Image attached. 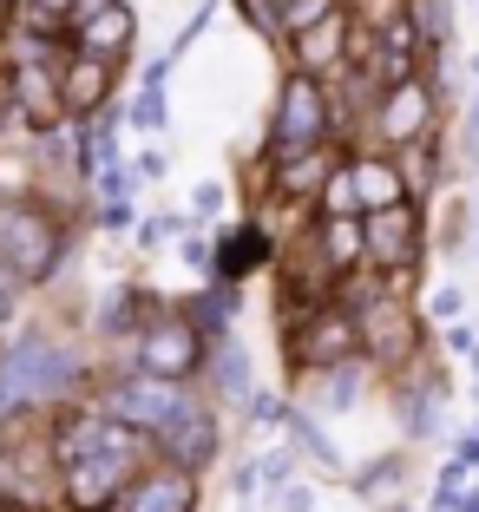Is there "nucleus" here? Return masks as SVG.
<instances>
[{"instance_id": "f257e3e1", "label": "nucleus", "mask_w": 479, "mask_h": 512, "mask_svg": "<svg viewBox=\"0 0 479 512\" xmlns=\"http://www.w3.org/2000/svg\"><path fill=\"white\" fill-rule=\"evenodd\" d=\"M60 263V224L40 211H7L0 217V270L20 283H46Z\"/></svg>"}, {"instance_id": "f03ea898", "label": "nucleus", "mask_w": 479, "mask_h": 512, "mask_svg": "<svg viewBox=\"0 0 479 512\" xmlns=\"http://www.w3.org/2000/svg\"><path fill=\"white\" fill-rule=\"evenodd\" d=\"M329 132V99H322V86H315L309 73H296L283 86V106H276V151H315V138Z\"/></svg>"}, {"instance_id": "7ed1b4c3", "label": "nucleus", "mask_w": 479, "mask_h": 512, "mask_svg": "<svg viewBox=\"0 0 479 512\" xmlns=\"http://www.w3.org/2000/svg\"><path fill=\"white\" fill-rule=\"evenodd\" d=\"M73 381V362H66V348H53L46 335H20L14 355H7V388L14 394H53Z\"/></svg>"}, {"instance_id": "20e7f679", "label": "nucleus", "mask_w": 479, "mask_h": 512, "mask_svg": "<svg viewBox=\"0 0 479 512\" xmlns=\"http://www.w3.org/2000/svg\"><path fill=\"white\" fill-rule=\"evenodd\" d=\"M138 362H145L151 381H184L197 368V335L184 322H151L145 342H138Z\"/></svg>"}, {"instance_id": "39448f33", "label": "nucleus", "mask_w": 479, "mask_h": 512, "mask_svg": "<svg viewBox=\"0 0 479 512\" xmlns=\"http://www.w3.org/2000/svg\"><path fill=\"white\" fill-rule=\"evenodd\" d=\"M112 407H119V421H132V427H158V434H165V427L178 421L191 401L178 394V381H125V388L112 394Z\"/></svg>"}, {"instance_id": "423d86ee", "label": "nucleus", "mask_w": 479, "mask_h": 512, "mask_svg": "<svg viewBox=\"0 0 479 512\" xmlns=\"http://www.w3.org/2000/svg\"><path fill=\"white\" fill-rule=\"evenodd\" d=\"M434 119V92L420 86V79H394V92L381 99V138H394V145H414L420 125Z\"/></svg>"}, {"instance_id": "0eeeda50", "label": "nucleus", "mask_w": 479, "mask_h": 512, "mask_svg": "<svg viewBox=\"0 0 479 512\" xmlns=\"http://www.w3.org/2000/svg\"><path fill=\"white\" fill-rule=\"evenodd\" d=\"M368 250L388 263V270H407L420 250V217L407 211V204H394V211H375L368 217Z\"/></svg>"}, {"instance_id": "6e6552de", "label": "nucleus", "mask_w": 479, "mask_h": 512, "mask_svg": "<svg viewBox=\"0 0 479 512\" xmlns=\"http://www.w3.org/2000/svg\"><path fill=\"white\" fill-rule=\"evenodd\" d=\"M112 493H119V453H86V460L66 467V499L79 512H99Z\"/></svg>"}, {"instance_id": "1a4fd4ad", "label": "nucleus", "mask_w": 479, "mask_h": 512, "mask_svg": "<svg viewBox=\"0 0 479 512\" xmlns=\"http://www.w3.org/2000/svg\"><path fill=\"white\" fill-rule=\"evenodd\" d=\"M7 92H14V106H20V119H33V125H53L60 119V79L46 73V66H14V79H7Z\"/></svg>"}, {"instance_id": "9d476101", "label": "nucleus", "mask_w": 479, "mask_h": 512, "mask_svg": "<svg viewBox=\"0 0 479 512\" xmlns=\"http://www.w3.org/2000/svg\"><path fill=\"white\" fill-rule=\"evenodd\" d=\"M105 92H112V66L92 60V53H79V60L66 66V79H60V112H99Z\"/></svg>"}, {"instance_id": "9b49d317", "label": "nucleus", "mask_w": 479, "mask_h": 512, "mask_svg": "<svg viewBox=\"0 0 479 512\" xmlns=\"http://www.w3.org/2000/svg\"><path fill=\"white\" fill-rule=\"evenodd\" d=\"M125 512H191V480L184 473H145L125 493Z\"/></svg>"}, {"instance_id": "f8f14e48", "label": "nucleus", "mask_w": 479, "mask_h": 512, "mask_svg": "<svg viewBox=\"0 0 479 512\" xmlns=\"http://www.w3.org/2000/svg\"><path fill=\"white\" fill-rule=\"evenodd\" d=\"M348 348H355V322H348V316H315L309 335H296V355H302V362H315V368L342 362Z\"/></svg>"}, {"instance_id": "ddd939ff", "label": "nucleus", "mask_w": 479, "mask_h": 512, "mask_svg": "<svg viewBox=\"0 0 479 512\" xmlns=\"http://www.w3.org/2000/svg\"><path fill=\"white\" fill-rule=\"evenodd\" d=\"M348 197H361V204H368V217H375V211H394V204H401V171L368 158V165L348 171Z\"/></svg>"}, {"instance_id": "4468645a", "label": "nucleus", "mask_w": 479, "mask_h": 512, "mask_svg": "<svg viewBox=\"0 0 479 512\" xmlns=\"http://www.w3.org/2000/svg\"><path fill=\"white\" fill-rule=\"evenodd\" d=\"M79 27H86V53H92V60H105L112 46H125V40H132V7H125V0H112V7L86 14Z\"/></svg>"}, {"instance_id": "2eb2a0df", "label": "nucleus", "mask_w": 479, "mask_h": 512, "mask_svg": "<svg viewBox=\"0 0 479 512\" xmlns=\"http://www.w3.org/2000/svg\"><path fill=\"white\" fill-rule=\"evenodd\" d=\"M361 329H368V348H375L381 362H394V355H407V316L394 309V302H375V309L361 316Z\"/></svg>"}, {"instance_id": "dca6fc26", "label": "nucleus", "mask_w": 479, "mask_h": 512, "mask_svg": "<svg viewBox=\"0 0 479 512\" xmlns=\"http://www.w3.org/2000/svg\"><path fill=\"white\" fill-rule=\"evenodd\" d=\"M165 440H171V453H178L184 467H197V460H210V421L197 414V407H184L178 421L165 427Z\"/></svg>"}, {"instance_id": "f3484780", "label": "nucleus", "mask_w": 479, "mask_h": 512, "mask_svg": "<svg viewBox=\"0 0 479 512\" xmlns=\"http://www.w3.org/2000/svg\"><path fill=\"white\" fill-rule=\"evenodd\" d=\"M296 53H302V66H329L335 53H342V20H335V14H329V20H315V27L296 40Z\"/></svg>"}, {"instance_id": "a211bd4d", "label": "nucleus", "mask_w": 479, "mask_h": 512, "mask_svg": "<svg viewBox=\"0 0 479 512\" xmlns=\"http://www.w3.org/2000/svg\"><path fill=\"white\" fill-rule=\"evenodd\" d=\"M217 388H224L230 401H243V394H250V362H243V348H237V342L217 348Z\"/></svg>"}, {"instance_id": "6ab92c4d", "label": "nucleus", "mask_w": 479, "mask_h": 512, "mask_svg": "<svg viewBox=\"0 0 479 512\" xmlns=\"http://www.w3.org/2000/svg\"><path fill=\"white\" fill-rule=\"evenodd\" d=\"M322 171H329V158H322V151H296V158H289V171H283V191H315V184H322Z\"/></svg>"}, {"instance_id": "aec40b11", "label": "nucleus", "mask_w": 479, "mask_h": 512, "mask_svg": "<svg viewBox=\"0 0 479 512\" xmlns=\"http://www.w3.org/2000/svg\"><path fill=\"white\" fill-rule=\"evenodd\" d=\"M329 14H335L329 0H296V7H289V14H283V27H289V33H309L315 20H329Z\"/></svg>"}, {"instance_id": "412c9836", "label": "nucleus", "mask_w": 479, "mask_h": 512, "mask_svg": "<svg viewBox=\"0 0 479 512\" xmlns=\"http://www.w3.org/2000/svg\"><path fill=\"white\" fill-rule=\"evenodd\" d=\"M138 125H145V132L165 125V92H158V86H145V99H138Z\"/></svg>"}, {"instance_id": "4be33fe9", "label": "nucleus", "mask_w": 479, "mask_h": 512, "mask_svg": "<svg viewBox=\"0 0 479 512\" xmlns=\"http://www.w3.org/2000/svg\"><path fill=\"white\" fill-rule=\"evenodd\" d=\"M329 256H335V263L355 256V230H348V224H329Z\"/></svg>"}, {"instance_id": "5701e85b", "label": "nucleus", "mask_w": 479, "mask_h": 512, "mask_svg": "<svg viewBox=\"0 0 479 512\" xmlns=\"http://www.w3.org/2000/svg\"><path fill=\"white\" fill-rule=\"evenodd\" d=\"M348 401H355V375L335 368V375H329V407H348Z\"/></svg>"}, {"instance_id": "b1692460", "label": "nucleus", "mask_w": 479, "mask_h": 512, "mask_svg": "<svg viewBox=\"0 0 479 512\" xmlns=\"http://www.w3.org/2000/svg\"><path fill=\"white\" fill-rule=\"evenodd\" d=\"M368 20H375V27H394V20H401V0H368Z\"/></svg>"}, {"instance_id": "393cba45", "label": "nucleus", "mask_w": 479, "mask_h": 512, "mask_svg": "<svg viewBox=\"0 0 479 512\" xmlns=\"http://www.w3.org/2000/svg\"><path fill=\"white\" fill-rule=\"evenodd\" d=\"M283 506H289V512H309V493H302V486H289V493H283Z\"/></svg>"}, {"instance_id": "a878e982", "label": "nucleus", "mask_w": 479, "mask_h": 512, "mask_svg": "<svg viewBox=\"0 0 479 512\" xmlns=\"http://www.w3.org/2000/svg\"><path fill=\"white\" fill-rule=\"evenodd\" d=\"M33 7H40V14H66V7H73V0H33Z\"/></svg>"}, {"instance_id": "bb28decb", "label": "nucleus", "mask_w": 479, "mask_h": 512, "mask_svg": "<svg viewBox=\"0 0 479 512\" xmlns=\"http://www.w3.org/2000/svg\"><path fill=\"white\" fill-rule=\"evenodd\" d=\"M0 329H7V296H0Z\"/></svg>"}, {"instance_id": "cd10ccee", "label": "nucleus", "mask_w": 479, "mask_h": 512, "mask_svg": "<svg viewBox=\"0 0 479 512\" xmlns=\"http://www.w3.org/2000/svg\"><path fill=\"white\" fill-rule=\"evenodd\" d=\"M0 7H7V0H0Z\"/></svg>"}, {"instance_id": "c85d7f7f", "label": "nucleus", "mask_w": 479, "mask_h": 512, "mask_svg": "<svg viewBox=\"0 0 479 512\" xmlns=\"http://www.w3.org/2000/svg\"><path fill=\"white\" fill-rule=\"evenodd\" d=\"M473 119H479V112H473Z\"/></svg>"}, {"instance_id": "c756f323", "label": "nucleus", "mask_w": 479, "mask_h": 512, "mask_svg": "<svg viewBox=\"0 0 479 512\" xmlns=\"http://www.w3.org/2000/svg\"><path fill=\"white\" fill-rule=\"evenodd\" d=\"M0 512H7V506H0Z\"/></svg>"}]
</instances>
